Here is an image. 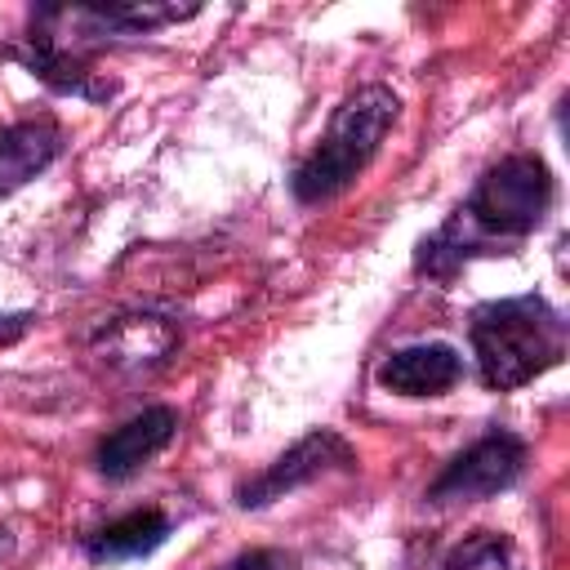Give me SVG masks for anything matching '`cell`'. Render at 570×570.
<instances>
[{
	"label": "cell",
	"mask_w": 570,
	"mask_h": 570,
	"mask_svg": "<svg viewBox=\"0 0 570 570\" xmlns=\"http://www.w3.org/2000/svg\"><path fill=\"white\" fill-rule=\"evenodd\" d=\"M552 205V174L534 151H517L485 169L459 214L419 245L414 267L428 276H450L468 254H481L490 240L530 236Z\"/></svg>",
	"instance_id": "1"
},
{
	"label": "cell",
	"mask_w": 570,
	"mask_h": 570,
	"mask_svg": "<svg viewBox=\"0 0 570 570\" xmlns=\"http://www.w3.org/2000/svg\"><path fill=\"white\" fill-rule=\"evenodd\" d=\"M472 352L485 387L512 392L566 356V321L539 294L499 298L472 312Z\"/></svg>",
	"instance_id": "2"
},
{
	"label": "cell",
	"mask_w": 570,
	"mask_h": 570,
	"mask_svg": "<svg viewBox=\"0 0 570 570\" xmlns=\"http://www.w3.org/2000/svg\"><path fill=\"white\" fill-rule=\"evenodd\" d=\"M401 102L387 85H361L356 94H347L338 102V111L330 116L325 138L312 147V156L294 169L289 187L298 205H321L334 200L338 191H347L356 183V174L374 160L383 134L392 129Z\"/></svg>",
	"instance_id": "3"
},
{
	"label": "cell",
	"mask_w": 570,
	"mask_h": 570,
	"mask_svg": "<svg viewBox=\"0 0 570 570\" xmlns=\"http://www.w3.org/2000/svg\"><path fill=\"white\" fill-rule=\"evenodd\" d=\"M525 468V441L512 432H485L476 445H468L445 472L428 485V503H476L499 490H508Z\"/></svg>",
	"instance_id": "4"
},
{
	"label": "cell",
	"mask_w": 570,
	"mask_h": 570,
	"mask_svg": "<svg viewBox=\"0 0 570 570\" xmlns=\"http://www.w3.org/2000/svg\"><path fill=\"white\" fill-rule=\"evenodd\" d=\"M334 468H352V445L338 432H312L294 450H285L267 472L245 481L236 490V503L240 508H263V503L289 494V490H298V485H307V481H316V476H325Z\"/></svg>",
	"instance_id": "5"
},
{
	"label": "cell",
	"mask_w": 570,
	"mask_h": 570,
	"mask_svg": "<svg viewBox=\"0 0 570 570\" xmlns=\"http://www.w3.org/2000/svg\"><path fill=\"white\" fill-rule=\"evenodd\" d=\"M94 347L107 365H116L125 374H142V370H156L178 347V325L165 316H151V312L116 316L94 334Z\"/></svg>",
	"instance_id": "6"
},
{
	"label": "cell",
	"mask_w": 570,
	"mask_h": 570,
	"mask_svg": "<svg viewBox=\"0 0 570 570\" xmlns=\"http://www.w3.org/2000/svg\"><path fill=\"white\" fill-rule=\"evenodd\" d=\"M174 432H178V414H174L169 405H151V410H142L138 419L120 423L111 436H102L94 463H98V472H102L107 481H125V476H134L142 463H151V459L174 441Z\"/></svg>",
	"instance_id": "7"
},
{
	"label": "cell",
	"mask_w": 570,
	"mask_h": 570,
	"mask_svg": "<svg viewBox=\"0 0 570 570\" xmlns=\"http://www.w3.org/2000/svg\"><path fill=\"white\" fill-rule=\"evenodd\" d=\"M463 379V356L445 343H414L396 347L379 365V383L396 396H441Z\"/></svg>",
	"instance_id": "8"
},
{
	"label": "cell",
	"mask_w": 570,
	"mask_h": 570,
	"mask_svg": "<svg viewBox=\"0 0 570 570\" xmlns=\"http://www.w3.org/2000/svg\"><path fill=\"white\" fill-rule=\"evenodd\" d=\"M62 151V129L49 116L36 120H13L0 129V200L45 174Z\"/></svg>",
	"instance_id": "9"
},
{
	"label": "cell",
	"mask_w": 570,
	"mask_h": 570,
	"mask_svg": "<svg viewBox=\"0 0 570 570\" xmlns=\"http://www.w3.org/2000/svg\"><path fill=\"white\" fill-rule=\"evenodd\" d=\"M165 534H169V517L156 508H138V512L94 530L85 539V557L89 561H134V557H147L151 548H160Z\"/></svg>",
	"instance_id": "10"
},
{
	"label": "cell",
	"mask_w": 570,
	"mask_h": 570,
	"mask_svg": "<svg viewBox=\"0 0 570 570\" xmlns=\"http://www.w3.org/2000/svg\"><path fill=\"white\" fill-rule=\"evenodd\" d=\"M441 570H517V557H512V543H508L503 534L476 530V534H468V539L445 557Z\"/></svg>",
	"instance_id": "11"
},
{
	"label": "cell",
	"mask_w": 570,
	"mask_h": 570,
	"mask_svg": "<svg viewBox=\"0 0 570 570\" xmlns=\"http://www.w3.org/2000/svg\"><path fill=\"white\" fill-rule=\"evenodd\" d=\"M223 570H285V557L267 552V548H254V552H240L236 561H227Z\"/></svg>",
	"instance_id": "12"
},
{
	"label": "cell",
	"mask_w": 570,
	"mask_h": 570,
	"mask_svg": "<svg viewBox=\"0 0 570 570\" xmlns=\"http://www.w3.org/2000/svg\"><path fill=\"white\" fill-rule=\"evenodd\" d=\"M27 325H31V316H0V343H13Z\"/></svg>",
	"instance_id": "13"
}]
</instances>
